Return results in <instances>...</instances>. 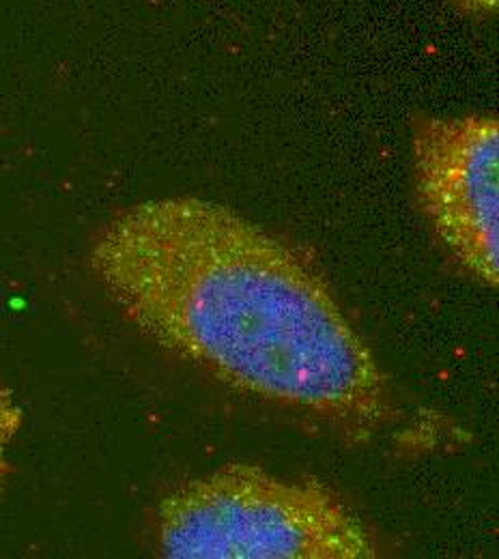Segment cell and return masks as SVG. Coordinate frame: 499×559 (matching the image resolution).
Returning <instances> with one entry per match:
<instances>
[{"label": "cell", "instance_id": "1", "mask_svg": "<svg viewBox=\"0 0 499 559\" xmlns=\"http://www.w3.org/2000/svg\"><path fill=\"white\" fill-rule=\"evenodd\" d=\"M88 261L144 338L217 383L356 435L390 416L385 374L332 286L241 213L146 201L106 224Z\"/></svg>", "mask_w": 499, "mask_h": 559}, {"label": "cell", "instance_id": "2", "mask_svg": "<svg viewBox=\"0 0 499 559\" xmlns=\"http://www.w3.org/2000/svg\"><path fill=\"white\" fill-rule=\"evenodd\" d=\"M157 545L177 559H372L368 525L336 490L228 463L164 497Z\"/></svg>", "mask_w": 499, "mask_h": 559}, {"label": "cell", "instance_id": "3", "mask_svg": "<svg viewBox=\"0 0 499 559\" xmlns=\"http://www.w3.org/2000/svg\"><path fill=\"white\" fill-rule=\"evenodd\" d=\"M414 170L420 207L439 241L472 278L498 290V119L463 115L420 121Z\"/></svg>", "mask_w": 499, "mask_h": 559}, {"label": "cell", "instance_id": "4", "mask_svg": "<svg viewBox=\"0 0 499 559\" xmlns=\"http://www.w3.org/2000/svg\"><path fill=\"white\" fill-rule=\"evenodd\" d=\"M22 424V414L20 409L13 405L11 396L0 388V489H2V480L7 476V461H4V450L7 443L11 441V437L15 435V430Z\"/></svg>", "mask_w": 499, "mask_h": 559}, {"label": "cell", "instance_id": "5", "mask_svg": "<svg viewBox=\"0 0 499 559\" xmlns=\"http://www.w3.org/2000/svg\"><path fill=\"white\" fill-rule=\"evenodd\" d=\"M456 7L472 15H496L499 0H452Z\"/></svg>", "mask_w": 499, "mask_h": 559}]
</instances>
